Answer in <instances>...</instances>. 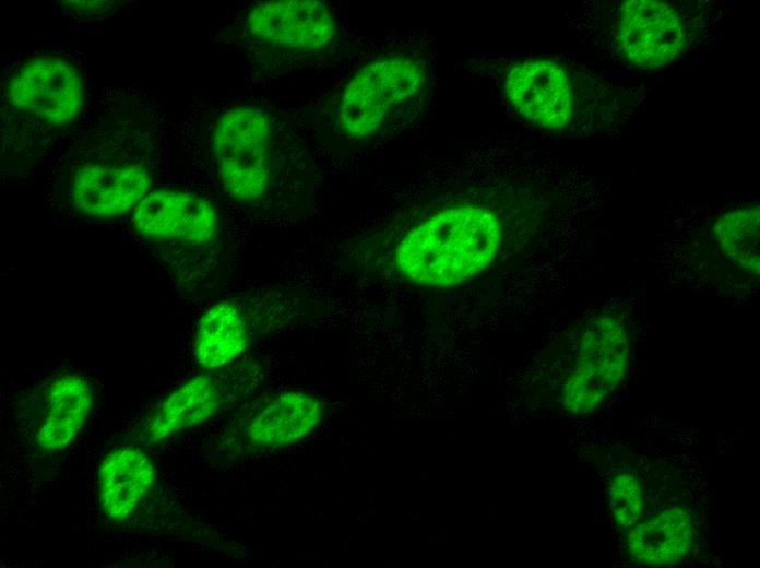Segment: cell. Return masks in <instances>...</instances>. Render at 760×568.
<instances>
[{"label":"cell","instance_id":"6da1fadb","mask_svg":"<svg viewBox=\"0 0 760 568\" xmlns=\"http://www.w3.org/2000/svg\"><path fill=\"white\" fill-rule=\"evenodd\" d=\"M502 223L477 204L450 205L412 227L399 242L394 261L413 283L446 287L483 271L502 241Z\"/></svg>","mask_w":760,"mask_h":568},{"label":"cell","instance_id":"7a4b0ae2","mask_svg":"<svg viewBox=\"0 0 760 568\" xmlns=\"http://www.w3.org/2000/svg\"><path fill=\"white\" fill-rule=\"evenodd\" d=\"M425 69L417 59L392 55L361 68L345 85L336 122L351 140L378 133L421 92Z\"/></svg>","mask_w":760,"mask_h":568},{"label":"cell","instance_id":"3957f363","mask_svg":"<svg viewBox=\"0 0 760 568\" xmlns=\"http://www.w3.org/2000/svg\"><path fill=\"white\" fill-rule=\"evenodd\" d=\"M274 131L260 107L242 105L225 111L212 133V153L218 180L233 199L254 202L272 178Z\"/></svg>","mask_w":760,"mask_h":568},{"label":"cell","instance_id":"277c9868","mask_svg":"<svg viewBox=\"0 0 760 568\" xmlns=\"http://www.w3.org/2000/svg\"><path fill=\"white\" fill-rule=\"evenodd\" d=\"M629 362V333L621 316L605 312L586 326L575 363L562 387L561 402L583 416L602 405L621 383Z\"/></svg>","mask_w":760,"mask_h":568},{"label":"cell","instance_id":"5b68a950","mask_svg":"<svg viewBox=\"0 0 760 568\" xmlns=\"http://www.w3.org/2000/svg\"><path fill=\"white\" fill-rule=\"evenodd\" d=\"M336 17L330 5L314 0H272L253 5L245 29L260 46L302 57L325 48L335 37Z\"/></svg>","mask_w":760,"mask_h":568},{"label":"cell","instance_id":"8992f818","mask_svg":"<svg viewBox=\"0 0 760 568\" xmlns=\"http://www.w3.org/2000/svg\"><path fill=\"white\" fill-rule=\"evenodd\" d=\"M7 96L22 113L50 126L74 120L84 102L80 73L67 60L38 56L26 61L11 78Z\"/></svg>","mask_w":760,"mask_h":568},{"label":"cell","instance_id":"52a82bcc","mask_svg":"<svg viewBox=\"0 0 760 568\" xmlns=\"http://www.w3.org/2000/svg\"><path fill=\"white\" fill-rule=\"evenodd\" d=\"M131 223L145 238L186 245L206 244L218 230L217 212L206 199L175 189L150 190Z\"/></svg>","mask_w":760,"mask_h":568},{"label":"cell","instance_id":"ba28073f","mask_svg":"<svg viewBox=\"0 0 760 568\" xmlns=\"http://www.w3.org/2000/svg\"><path fill=\"white\" fill-rule=\"evenodd\" d=\"M621 49L634 67L654 69L680 55L685 29L678 12L657 0H629L619 8Z\"/></svg>","mask_w":760,"mask_h":568},{"label":"cell","instance_id":"9c48e42d","mask_svg":"<svg viewBox=\"0 0 760 568\" xmlns=\"http://www.w3.org/2000/svg\"><path fill=\"white\" fill-rule=\"evenodd\" d=\"M504 94L523 118L542 128L559 130L572 119V86L558 62L530 60L518 63L504 78Z\"/></svg>","mask_w":760,"mask_h":568},{"label":"cell","instance_id":"30bf717a","mask_svg":"<svg viewBox=\"0 0 760 568\" xmlns=\"http://www.w3.org/2000/svg\"><path fill=\"white\" fill-rule=\"evenodd\" d=\"M150 186V173L141 164L88 163L73 174L70 200L86 216L115 218L135 209Z\"/></svg>","mask_w":760,"mask_h":568},{"label":"cell","instance_id":"8fae6325","mask_svg":"<svg viewBox=\"0 0 760 568\" xmlns=\"http://www.w3.org/2000/svg\"><path fill=\"white\" fill-rule=\"evenodd\" d=\"M151 458L134 446L115 448L100 464L97 485L102 510L112 521L128 518L155 483Z\"/></svg>","mask_w":760,"mask_h":568},{"label":"cell","instance_id":"7c38bea8","mask_svg":"<svg viewBox=\"0 0 760 568\" xmlns=\"http://www.w3.org/2000/svg\"><path fill=\"white\" fill-rule=\"evenodd\" d=\"M324 414L318 398L301 391L282 393L254 416L247 429L251 443L277 448L292 445L313 430Z\"/></svg>","mask_w":760,"mask_h":568},{"label":"cell","instance_id":"4fadbf2b","mask_svg":"<svg viewBox=\"0 0 760 568\" xmlns=\"http://www.w3.org/2000/svg\"><path fill=\"white\" fill-rule=\"evenodd\" d=\"M218 383L207 375L197 376L164 399L146 424V439L158 442L211 418L221 405Z\"/></svg>","mask_w":760,"mask_h":568},{"label":"cell","instance_id":"5bb4252c","mask_svg":"<svg viewBox=\"0 0 760 568\" xmlns=\"http://www.w3.org/2000/svg\"><path fill=\"white\" fill-rule=\"evenodd\" d=\"M93 405L90 383L79 375H64L48 391L47 413L36 435L37 445L47 451L69 446L85 424Z\"/></svg>","mask_w":760,"mask_h":568},{"label":"cell","instance_id":"9a60e30c","mask_svg":"<svg viewBox=\"0 0 760 568\" xmlns=\"http://www.w3.org/2000/svg\"><path fill=\"white\" fill-rule=\"evenodd\" d=\"M691 518L685 509L668 508L638 524L628 536L631 559L646 566H670L691 546Z\"/></svg>","mask_w":760,"mask_h":568},{"label":"cell","instance_id":"2e32d148","mask_svg":"<svg viewBox=\"0 0 760 568\" xmlns=\"http://www.w3.org/2000/svg\"><path fill=\"white\" fill-rule=\"evenodd\" d=\"M247 345V328L239 308L234 303L219 301L200 318L193 356L200 367L214 370L238 358Z\"/></svg>","mask_w":760,"mask_h":568},{"label":"cell","instance_id":"e0dca14e","mask_svg":"<svg viewBox=\"0 0 760 568\" xmlns=\"http://www.w3.org/2000/svg\"><path fill=\"white\" fill-rule=\"evenodd\" d=\"M759 206L739 209L721 216L715 239L727 257L753 275H759Z\"/></svg>","mask_w":760,"mask_h":568},{"label":"cell","instance_id":"ac0fdd59","mask_svg":"<svg viewBox=\"0 0 760 568\" xmlns=\"http://www.w3.org/2000/svg\"><path fill=\"white\" fill-rule=\"evenodd\" d=\"M609 509L618 524L631 526L643 509L641 483L630 472L617 474L608 488Z\"/></svg>","mask_w":760,"mask_h":568}]
</instances>
